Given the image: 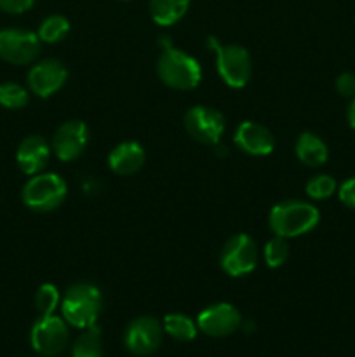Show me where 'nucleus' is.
<instances>
[{
    "label": "nucleus",
    "mask_w": 355,
    "mask_h": 357,
    "mask_svg": "<svg viewBox=\"0 0 355 357\" xmlns=\"http://www.w3.org/2000/svg\"><path fill=\"white\" fill-rule=\"evenodd\" d=\"M319 220L320 213L315 206L291 199V201L278 202L271 208L268 225L275 236L292 239V237L305 236L310 230L315 229L319 225Z\"/></svg>",
    "instance_id": "f257e3e1"
},
{
    "label": "nucleus",
    "mask_w": 355,
    "mask_h": 357,
    "mask_svg": "<svg viewBox=\"0 0 355 357\" xmlns=\"http://www.w3.org/2000/svg\"><path fill=\"white\" fill-rule=\"evenodd\" d=\"M103 309V295L100 288L90 282H77L70 286L61 300L63 319L73 328H86L96 324Z\"/></svg>",
    "instance_id": "f03ea898"
},
{
    "label": "nucleus",
    "mask_w": 355,
    "mask_h": 357,
    "mask_svg": "<svg viewBox=\"0 0 355 357\" xmlns=\"http://www.w3.org/2000/svg\"><path fill=\"white\" fill-rule=\"evenodd\" d=\"M164 42V51L157 61L160 80L178 91L195 89L202 80V68L198 61L181 49L173 47L169 40Z\"/></svg>",
    "instance_id": "7ed1b4c3"
},
{
    "label": "nucleus",
    "mask_w": 355,
    "mask_h": 357,
    "mask_svg": "<svg viewBox=\"0 0 355 357\" xmlns=\"http://www.w3.org/2000/svg\"><path fill=\"white\" fill-rule=\"evenodd\" d=\"M68 188L65 180L56 173L33 174L23 187V202L38 213L58 209L65 202Z\"/></svg>",
    "instance_id": "20e7f679"
},
{
    "label": "nucleus",
    "mask_w": 355,
    "mask_h": 357,
    "mask_svg": "<svg viewBox=\"0 0 355 357\" xmlns=\"http://www.w3.org/2000/svg\"><path fill=\"white\" fill-rule=\"evenodd\" d=\"M221 268L232 278L251 274L258 265V246L247 234L230 237L219 257Z\"/></svg>",
    "instance_id": "39448f33"
},
{
    "label": "nucleus",
    "mask_w": 355,
    "mask_h": 357,
    "mask_svg": "<svg viewBox=\"0 0 355 357\" xmlns=\"http://www.w3.org/2000/svg\"><path fill=\"white\" fill-rule=\"evenodd\" d=\"M31 347L40 356L52 357L65 351L68 344V326L61 317L49 314L35 321L30 333Z\"/></svg>",
    "instance_id": "423d86ee"
},
{
    "label": "nucleus",
    "mask_w": 355,
    "mask_h": 357,
    "mask_svg": "<svg viewBox=\"0 0 355 357\" xmlns=\"http://www.w3.org/2000/svg\"><path fill=\"white\" fill-rule=\"evenodd\" d=\"M40 42L38 35L30 30H0V58L10 65H28L40 54Z\"/></svg>",
    "instance_id": "0eeeda50"
},
{
    "label": "nucleus",
    "mask_w": 355,
    "mask_h": 357,
    "mask_svg": "<svg viewBox=\"0 0 355 357\" xmlns=\"http://www.w3.org/2000/svg\"><path fill=\"white\" fill-rule=\"evenodd\" d=\"M216 66L226 86L240 89L251 79V56L246 47L237 44L216 49Z\"/></svg>",
    "instance_id": "6e6552de"
},
{
    "label": "nucleus",
    "mask_w": 355,
    "mask_h": 357,
    "mask_svg": "<svg viewBox=\"0 0 355 357\" xmlns=\"http://www.w3.org/2000/svg\"><path fill=\"white\" fill-rule=\"evenodd\" d=\"M162 344V324L150 316L131 321L124 331V345L131 354L150 356Z\"/></svg>",
    "instance_id": "1a4fd4ad"
},
{
    "label": "nucleus",
    "mask_w": 355,
    "mask_h": 357,
    "mask_svg": "<svg viewBox=\"0 0 355 357\" xmlns=\"http://www.w3.org/2000/svg\"><path fill=\"white\" fill-rule=\"evenodd\" d=\"M188 135L204 145H216L225 132V117L209 107H191L184 114Z\"/></svg>",
    "instance_id": "9d476101"
},
{
    "label": "nucleus",
    "mask_w": 355,
    "mask_h": 357,
    "mask_svg": "<svg viewBox=\"0 0 355 357\" xmlns=\"http://www.w3.org/2000/svg\"><path fill=\"white\" fill-rule=\"evenodd\" d=\"M89 145V128L82 121H68L52 136V150L63 162L79 159Z\"/></svg>",
    "instance_id": "9b49d317"
},
{
    "label": "nucleus",
    "mask_w": 355,
    "mask_h": 357,
    "mask_svg": "<svg viewBox=\"0 0 355 357\" xmlns=\"http://www.w3.org/2000/svg\"><path fill=\"white\" fill-rule=\"evenodd\" d=\"M242 323L240 312L230 303H214L209 305L198 314L197 326L202 333L209 337H228Z\"/></svg>",
    "instance_id": "f8f14e48"
},
{
    "label": "nucleus",
    "mask_w": 355,
    "mask_h": 357,
    "mask_svg": "<svg viewBox=\"0 0 355 357\" xmlns=\"http://www.w3.org/2000/svg\"><path fill=\"white\" fill-rule=\"evenodd\" d=\"M68 79L65 65L58 59H44L35 63L28 72V87L38 98H49L58 93Z\"/></svg>",
    "instance_id": "ddd939ff"
},
{
    "label": "nucleus",
    "mask_w": 355,
    "mask_h": 357,
    "mask_svg": "<svg viewBox=\"0 0 355 357\" xmlns=\"http://www.w3.org/2000/svg\"><path fill=\"white\" fill-rule=\"evenodd\" d=\"M233 142L242 152L254 157H263L271 153L275 146L274 135L265 126L253 121H244L237 126Z\"/></svg>",
    "instance_id": "4468645a"
},
{
    "label": "nucleus",
    "mask_w": 355,
    "mask_h": 357,
    "mask_svg": "<svg viewBox=\"0 0 355 357\" xmlns=\"http://www.w3.org/2000/svg\"><path fill=\"white\" fill-rule=\"evenodd\" d=\"M49 157H51V146L45 142V138L38 135L28 136L17 146V166L24 174H30V176L38 174L47 166Z\"/></svg>",
    "instance_id": "2eb2a0df"
},
{
    "label": "nucleus",
    "mask_w": 355,
    "mask_h": 357,
    "mask_svg": "<svg viewBox=\"0 0 355 357\" xmlns=\"http://www.w3.org/2000/svg\"><path fill=\"white\" fill-rule=\"evenodd\" d=\"M145 150L136 142H124L115 146L108 155V166L115 174L131 176L138 173L145 164Z\"/></svg>",
    "instance_id": "dca6fc26"
},
{
    "label": "nucleus",
    "mask_w": 355,
    "mask_h": 357,
    "mask_svg": "<svg viewBox=\"0 0 355 357\" xmlns=\"http://www.w3.org/2000/svg\"><path fill=\"white\" fill-rule=\"evenodd\" d=\"M296 157L301 160L303 164L310 167L322 166L327 162V157H329V150L327 145L313 132H301L296 139Z\"/></svg>",
    "instance_id": "f3484780"
},
{
    "label": "nucleus",
    "mask_w": 355,
    "mask_h": 357,
    "mask_svg": "<svg viewBox=\"0 0 355 357\" xmlns=\"http://www.w3.org/2000/svg\"><path fill=\"white\" fill-rule=\"evenodd\" d=\"M191 0H150L152 20L160 26H171L187 14Z\"/></svg>",
    "instance_id": "a211bd4d"
},
{
    "label": "nucleus",
    "mask_w": 355,
    "mask_h": 357,
    "mask_svg": "<svg viewBox=\"0 0 355 357\" xmlns=\"http://www.w3.org/2000/svg\"><path fill=\"white\" fill-rule=\"evenodd\" d=\"M164 330L171 338L178 342H190L197 337V323L191 321L190 317L184 314H167L164 317Z\"/></svg>",
    "instance_id": "6ab92c4d"
},
{
    "label": "nucleus",
    "mask_w": 355,
    "mask_h": 357,
    "mask_svg": "<svg viewBox=\"0 0 355 357\" xmlns=\"http://www.w3.org/2000/svg\"><path fill=\"white\" fill-rule=\"evenodd\" d=\"M72 357H103L101 330L96 324L86 328L84 333L77 338L72 349Z\"/></svg>",
    "instance_id": "aec40b11"
},
{
    "label": "nucleus",
    "mask_w": 355,
    "mask_h": 357,
    "mask_svg": "<svg viewBox=\"0 0 355 357\" xmlns=\"http://www.w3.org/2000/svg\"><path fill=\"white\" fill-rule=\"evenodd\" d=\"M68 31L70 21L65 16H61V14H51V16H47L42 21L37 35L42 42L56 44V42H61L68 35Z\"/></svg>",
    "instance_id": "412c9836"
},
{
    "label": "nucleus",
    "mask_w": 355,
    "mask_h": 357,
    "mask_svg": "<svg viewBox=\"0 0 355 357\" xmlns=\"http://www.w3.org/2000/svg\"><path fill=\"white\" fill-rule=\"evenodd\" d=\"M28 91L21 84L3 82L0 84V105L9 110H19L28 105Z\"/></svg>",
    "instance_id": "4be33fe9"
},
{
    "label": "nucleus",
    "mask_w": 355,
    "mask_h": 357,
    "mask_svg": "<svg viewBox=\"0 0 355 357\" xmlns=\"http://www.w3.org/2000/svg\"><path fill=\"white\" fill-rule=\"evenodd\" d=\"M265 261L270 268H278L285 264V260L289 258V244L285 237L275 236L265 244Z\"/></svg>",
    "instance_id": "5701e85b"
},
{
    "label": "nucleus",
    "mask_w": 355,
    "mask_h": 357,
    "mask_svg": "<svg viewBox=\"0 0 355 357\" xmlns=\"http://www.w3.org/2000/svg\"><path fill=\"white\" fill-rule=\"evenodd\" d=\"M59 305V291L54 284H42L37 289V295H35V307H37L38 312L42 316H49V314H54V310Z\"/></svg>",
    "instance_id": "b1692460"
},
{
    "label": "nucleus",
    "mask_w": 355,
    "mask_h": 357,
    "mask_svg": "<svg viewBox=\"0 0 355 357\" xmlns=\"http://www.w3.org/2000/svg\"><path fill=\"white\" fill-rule=\"evenodd\" d=\"M336 192V181L329 174H317L306 183V194L315 201L329 199Z\"/></svg>",
    "instance_id": "393cba45"
},
{
    "label": "nucleus",
    "mask_w": 355,
    "mask_h": 357,
    "mask_svg": "<svg viewBox=\"0 0 355 357\" xmlns=\"http://www.w3.org/2000/svg\"><path fill=\"white\" fill-rule=\"evenodd\" d=\"M338 197H340V201L347 208L355 209V176L348 178L347 181H343L340 185V188H338Z\"/></svg>",
    "instance_id": "a878e982"
},
{
    "label": "nucleus",
    "mask_w": 355,
    "mask_h": 357,
    "mask_svg": "<svg viewBox=\"0 0 355 357\" xmlns=\"http://www.w3.org/2000/svg\"><path fill=\"white\" fill-rule=\"evenodd\" d=\"M336 91L345 98L355 96V73L345 72L336 79Z\"/></svg>",
    "instance_id": "bb28decb"
},
{
    "label": "nucleus",
    "mask_w": 355,
    "mask_h": 357,
    "mask_svg": "<svg viewBox=\"0 0 355 357\" xmlns=\"http://www.w3.org/2000/svg\"><path fill=\"white\" fill-rule=\"evenodd\" d=\"M35 0H0V9L9 14H23L33 7Z\"/></svg>",
    "instance_id": "cd10ccee"
},
{
    "label": "nucleus",
    "mask_w": 355,
    "mask_h": 357,
    "mask_svg": "<svg viewBox=\"0 0 355 357\" xmlns=\"http://www.w3.org/2000/svg\"><path fill=\"white\" fill-rule=\"evenodd\" d=\"M347 121L348 126L355 131V96L352 98L350 105H348V110H347Z\"/></svg>",
    "instance_id": "c85d7f7f"
}]
</instances>
